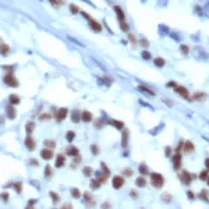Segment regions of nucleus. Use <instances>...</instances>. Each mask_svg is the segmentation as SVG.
Segmentation results:
<instances>
[{"mask_svg":"<svg viewBox=\"0 0 209 209\" xmlns=\"http://www.w3.org/2000/svg\"><path fill=\"white\" fill-rule=\"evenodd\" d=\"M151 184L155 188H162L163 184H165V178L160 173H152L151 174Z\"/></svg>","mask_w":209,"mask_h":209,"instance_id":"obj_1","label":"nucleus"},{"mask_svg":"<svg viewBox=\"0 0 209 209\" xmlns=\"http://www.w3.org/2000/svg\"><path fill=\"white\" fill-rule=\"evenodd\" d=\"M3 81H4V84L6 85H8V87H13V88H17L20 85L18 80L14 77L13 73H7L6 75H4V78H3Z\"/></svg>","mask_w":209,"mask_h":209,"instance_id":"obj_2","label":"nucleus"},{"mask_svg":"<svg viewBox=\"0 0 209 209\" xmlns=\"http://www.w3.org/2000/svg\"><path fill=\"white\" fill-rule=\"evenodd\" d=\"M178 178L181 180V183L184 184V185H190L191 181H192V177L190 176V173L187 170H181L180 173H178Z\"/></svg>","mask_w":209,"mask_h":209,"instance_id":"obj_3","label":"nucleus"},{"mask_svg":"<svg viewBox=\"0 0 209 209\" xmlns=\"http://www.w3.org/2000/svg\"><path fill=\"white\" fill-rule=\"evenodd\" d=\"M67 114H69V109H67V108H62V109H59V110L56 112L55 119L57 120V123H62L64 119H67Z\"/></svg>","mask_w":209,"mask_h":209,"instance_id":"obj_4","label":"nucleus"},{"mask_svg":"<svg viewBox=\"0 0 209 209\" xmlns=\"http://www.w3.org/2000/svg\"><path fill=\"white\" fill-rule=\"evenodd\" d=\"M174 91L177 92L180 96H183L184 99H187V101H190V94H188V91H187V88L185 87H181V85H176L174 87Z\"/></svg>","mask_w":209,"mask_h":209,"instance_id":"obj_5","label":"nucleus"},{"mask_svg":"<svg viewBox=\"0 0 209 209\" xmlns=\"http://www.w3.org/2000/svg\"><path fill=\"white\" fill-rule=\"evenodd\" d=\"M41 158L45 159V160H50V159H53L55 158L53 149H50V148H43V149L41 151Z\"/></svg>","mask_w":209,"mask_h":209,"instance_id":"obj_6","label":"nucleus"},{"mask_svg":"<svg viewBox=\"0 0 209 209\" xmlns=\"http://www.w3.org/2000/svg\"><path fill=\"white\" fill-rule=\"evenodd\" d=\"M124 177H121V176H114L113 180H112V184H113V188L114 190H120L121 187L124 185Z\"/></svg>","mask_w":209,"mask_h":209,"instance_id":"obj_7","label":"nucleus"},{"mask_svg":"<svg viewBox=\"0 0 209 209\" xmlns=\"http://www.w3.org/2000/svg\"><path fill=\"white\" fill-rule=\"evenodd\" d=\"M24 144H25V146L29 149V151H34L35 149V146H36V142H35V138L34 137H31V135H27L25 141H24Z\"/></svg>","mask_w":209,"mask_h":209,"instance_id":"obj_8","label":"nucleus"},{"mask_svg":"<svg viewBox=\"0 0 209 209\" xmlns=\"http://www.w3.org/2000/svg\"><path fill=\"white\" fill-rule=\"evenodd\" d=\"M6 113H7V117H8V119H11V120H14V119H15V116H17L15 108H14L11 103H10L8 106H6Z\"/></svg>","mask_w":209,"mask_h":209,"instance_id":"obj_9","label":"nucleus"},{"mask_svg":"<svg viewBox=\"0 0 209 209\" xmlns=\"http://www.w3.org/2000/svg\"><path fill=\"white\" fill-rule=\"evenodd\" d=\"M84 202H85V205L87 206H94L95 205V201H94V195L91 194V192H85L84 194Z\"/></svg>","mask_w":209,"mask_h":209,"instance_id":"obj_10","label":"nucleus"},{"mask_svg":"<svg viewBox=\"0 0 209 209\" xmlns=\"http://www.w3.org/2000/svg\"><path fill=\"white\" fill-rule=\"evenodd\" d=\"M88 22H89V25H91V29H92V31H95V32H101V31H102L101 22L95 21L94 18H91V20L88 21Z\"/></svg>","mask_w":209,"mask_h":209,"instance_id":"obj_11","label":"nucleus"},{"mask_svg":"<svg viewBox=\"0 0 209 209\" xmlns=\"http://www.w3.org/2000/svg\"><path fill=\"white\" fill-rule=\"evenodd\" d=\"M183 148H184V152H187V153H194V151H195V145L191 141H185Z\"/></svg>","mask_w":209,"mask_h":209,"instance_id":"obj_12","label":"nucleus"},{"mask_svg":"<svg viewBox=\"0 0 209 209\" xmlns=\"http://www.w3.org/2000/svg\"><path fill=\"white\" fill-rule=\"evenodd\" d=\"M66 155H67V156H73V158H74V156H77V155H80V149H78V148H77V146H69V148H67V149H66Z\"/></svg>","mask_w":209,"mask_h":209,"instance_id":"obj_13","label":"nucleus"},{"mask_svg":"<svg viewBox=\"0 0 209 209\" xmlns=\"http://www.w3.org/2000/svg\"><path fill=\"white\" fill-rule=\"evenodd\" d=\"M171 160H173V167H174L176 170H178L180 166H181V155H180V153H176V155L171 158Z\"/></svg>","mask_w":209,"mask_h":209,"instance_id":"obj_14","label":"nucleus"},{"mask_svg":"<svg viewBox=\"0 0 209 209\" xmlns=\"http://www.w3.org/2000/svg\"><path fill=\"white\" fill-rule=\"evenodd\" d=\"M114 13H116V15H117V18H119V21H126V14H124V11L121 10L120 6H114Z\"/></svg>","mask_w":209,"mask_h":209,"instance_id":"obj_15","label":"nucleus"},{"mask_svg":"<svg viewBox=\"0 0 209 209\" xmlns=\"http://www.w3.org/2000/svg\"><path fill=\"white\" fill-rule=\"evenodd\" d=\"M81 120L85 121V123H89V121L94 120V116H92V113H91V112L85 110V112H82V113H81Z\"/></svg>","mask_w":209,"mask_h":209,"instance_id":"obj_16","label":"nucleus"},{"mask_svg":"<svg viewBox=\"0 0 209 209\" xmlns=\"http://www.w3.org/2000/svg\"><path fill=\"white\" fill-rule=\"evenodd\" d=\"M10 50H11V49H10V46L7 43H3V42L0 43V55H1V56H7V55L10 53Z\"/></svg>","mask_w":209,"mask_h":209,"instance_id":"obj_17","label":"nucleus"},{"mask_svg":"<svg viewBox=\"0 0 209 209\" xmlns=\"http://www.w3.org/2000/svg\"><path fill=\"white\" fill-rule=\"evenodd\" d=\"M121 131H123V137H121V145L126 148L127 144H128V130H127V128H123Z\"/></svg>","mask_w":209,"mask_h":209,"instance_id":"obj_18","label":"nucleus"},{"mask_svg":"<svg viewBox=\"0 0 209 209\" xmlns=\"http://www.w3.org/2000/svg\"><path fill=\"white\" fill-rule=\"evenodd\" d=\"M191 99H195V101L203 102L205 99H206V94H205V92H195V94H194V96H192Z\"/></svg>","mask_w":209,"mask_h":209,"instance_id":"obj_19","label":"nucleus"},{"mask_svg":"<svg viewBox=\"0 0 209 209\" xmlns=\"http://www.w3.org/2000/svg\"><path fill=\"white\" fill-rule=\"evenodd\" d=\"M34 130H35V123L34 121H28L25 124V131L28 135H31L32 133H34Z\"/></svg>","mask_w":209,"mask_h":209,"instance_id":"obj_20","label":"nucleus"},{"mask_svg":"<svg viewBox=\"0 0 209 209\" xmlns=\"http://www.w3.org/2000/svg\"><path fill=\"white\" fill-rule=\"evenodd\" d=\"M64 163H66L64 155H57V158H56V167H63Z\"/></svg>","mask_w":209,"mask_h":209,"instance_id":"obj_21","label":"nucleus"},{"mask_svg":"<svg viewBox=\"0 0 209 209\" xmlns=\"http://www.w3.org/2000/svg\"><path fill=\"white\" fill-rule=\"evenodd\" d=\"M71 120H73V123H78V121H81V113H80L78 110H74V112L71 113Z\"/></svg>","mask_w":209,"mask_h":209,"instance_id":"obj_22","label":"nucleus"},{"mask_svg":"<svg viewBox=\"0 0 209 209\" xmlns=\"http://www.w3.org/2000/svg\"><path fill=\"white\" fill-rule=\"evenodd\" d=\"M153 63H155V66H156V67H165L166 60L163 59V57H156V59L153 60Z\"/></svg>","mask_w":209,"mask_h":209,"instance_id":"obj_23","label":"nucleus"},{"mask_svg":"<svg viewBox=\"0 0 209 209\" xmlns=\"http://www.w3.org/2000/svg\"><path fill=\"white\" fill-rule=\"evenodd\" d=\"M139 174L141 176H148L149 174V169H148V166L146 165H139Z\"/></svg>","mask_w":209,"mask_h":209,"instance_id":"obj_24","label":"nucleus"},{"mask_svg":"<svg viewBox=\"0 0 209 209\" xmlns=\"http://www.w3.org/2000/svg\"><path fill=\"white\" fill-rule=\"evenodd\" d=\"M71 196L74 198V199H78V198H81L82 196V194H81V191L78 190V188H71Z\"/></svg>","mask_w":209,"mask_h":209,"instance_id":"obj_25","label":"nucleus"},{"mask_svg":"<svg viewBox=\"0 0 209 209\" xmlns=\"http://www.w3.org/2000/svg\"><path fill=\"white\" fill-rule=\"evenodd\" d=\"M135 184L138 185V187H145L146 185V180L144 176H141V177H138L137 180H135Z\"/></svg>","mask_w":209,"mask_h":209,"instance_id":"obj_26","label":"nucleus"},{"mask_svg":"<svg viewBox=\"0 0 209 209\" xmlns=\"http://www.w3.org/2000/svg\"><path fill=\"white\" fill-rule=\"evenodd\" d=\"M92 173H94V170H92V167H89V166H87V167H84L82 169V174L85 176V177L92 176Z\"/></svg>","mask_w":209,"mask_h":209,"instance_id":"obj_27","label":"nucleus"},{"mask_svg":"<svg viewBox=\"0 0 209 209\" xmlns=\"http://www.w3.org/2000/svg\"><path fill=\"white\" fill-rule=\"evenodd\" d=\"M109 123H110V124H113V126L116 127L117 130H123V128H124V124H123V123H120V121H116V120H109Z\"/></svg>","mask_w":209,"mask_h":209,"instance_id":"obj_28","label":"nucleus"},{"mask_svg":"<svg viewBox=\"0 0 209 209\" xmlns=\"http://www.w3.org/2000/svg\"><path fill=\"white\" fill-rule=\"evenodd\" d=\"M49 195H50L52 201H53L55 203H57L59 201H60V196H59V194H57V192H53V191H50V192H49Z\"/></svg>","mask_w":209,"mask_h":209,"instance_id":"obj_29","label":"nucleus"},{"mask_svg":"<svg viewBox=\"0 0 209 209\" xmlns=\"http://www.w3.org/2000/svg\"><path fill=\"white\" fill-rule=\"evenodd\" d=\"M45 146H48V148L53 149V148H56V142H55L53 139H46V141H45Z\"/></svg>","mask_w":209,"mask_h":209,"instance_id":"obj_30","label":"nucleus"},{"mask_svg":"<svg viewBox=\"0 0 209 209\" xmlns=\"http://www.w3.org/2000/svg\"><path fill=\"white\" fill-rule=\"evenodd\" d=\"M8 101H10V103H11V105H18V103H20V98H18V95H11Z\"/></svg>","mask_w":209,"mask_h":209,"instance_id":"obj_31","label":"nucleus"},{"mask_svg":"<svg viewBox=\"0 0 209 209\" xmlns=\"http://www.w3.org/2000/svg\"><path fill=\"white\" fill-rule=\"evenodd\" d=\"M138 88H139V91H142V92H145V94H149L151 96L155 95V94H153V91H151L149 88H146V87H144V85H139Z\"/></svg>","mask_w":209,"mask_h":209,"instance_id":"obj_32","label":"nucleus"},{"mask_svg":"<svg viewBox=\"0 0 209 209\" xmlns=\"http://www.w3.org/2000/svg\"><path fill=\"white\" fill-rule=\"evenodd\" d=\"M13 187H14V190L17 191V192H18V194H21V192H22V183H14L13 184Z\"/></svg>","mask_w":209,"mask_h":209,"instance_id":"obj_33","label":"nucleus"},{"mask_svg":"<svg viewBox=\"0 0 209 209\" xmlns=\"http://www.w3.org/2000/svg\"><path fill=\"white\" fill-rule=\"evenodd\" d=\"M120 28H121V31H124V32L130 31V27H128V24H127L126 21H120Z\"/></svg>","mask_w":209,"mask_h":209,"instance_id":"obj_34","label":"nucleus"},{"mask_svg":"<svg viewBox=\"0 0 209 209\" xmlns=\"http://www.w3.org/2000/svg\"><path fill=\"white\" fill-rule=\"evenodd\" d=\"M52 174H53V171H52V167H50V166H46V167H45V176H46L48 178H50Z\"/></svg>","mask_w":209,"mask_h":209,"instance_id":"obj_35","label":"nucleus"},{"mask_svg":"<svg viewBox=\"0 0 209 209\" xmlns=\"http://www.w3.org/2000/svg\"><path fill=\"white\" fill-rule=\"evenodd\" d=\"M69 8H70V11H71V14H78V11H80L78 6H75V4H70Z\"/></svg>","mask_w":209,"mask_h":209,"instance_id":"obj_36","label":"nucleus"},{"mask_svg":"<svg viewBox=\"0 0 209 209\" xmlns=\"http://www.w3.org/2000/svg\"><path fill=\"white\" fill-rule=\"evenodd\" d=\"M162 201H163V202H171V195L170 194H167V192H165V194H163V195H162Z\"/></svg>","mask_w":209,"mask_h":209,"instance_id":"obj_37","label":"nucleus"},{"mask_svg":"<svg viewBox=\"0 0 209 209\" xmlns=\"http://www.w3.org/2000/svg\"><path fill=\"white\" fill-rule=\"evenodd\" d=\"M199 198H202L203 201H209V198H208V191L206 190H202L201 192H199Z\"/></svg>","mask_w":209,"mask_h":209,"instance_id":"obj_38","label":"nucleus"},{"mask_svg":"<svg viewBox=\"0 0 209 209\" xmlns=\"http://www.w3.org/2000/svg\"><path fill=\"white\" fill-rule=\"evenodd\" d=\"M49 1L52 3V6H55V7H60L64 3L63 0H49Z\"/></svg>","mask_w":209,"mask_h":209,"instance_id":"obj_39","label":"nucleus"},{"mask_svg":"<svg viewBox=\"0 0 209 209\" xmlns=\"http://www.w3.org/2000/svg\"><path fill=\"white\" fill-rule=\"evenodd\" d=\"M101 181H99V180H98V178H94V180H92V188H99V187H101Z\"/></svg>","mask_w":209,"mask_h":209,"instance_id":"obj_40","label":"nucleus"},{"mask_svg":"<svg viewBox=\"0 0 209 209\" xmlns=\"http://www.w3.org/2000/svg\"><path fill=\"white\" fill-rule=\"evenodd\" d=\"M208 174H209L208 170H202L199 173V178H201V180H206V178H208Z\"/></svg>","mask_w":209,"mask_h":209,"instance_id":"obj_41","label":"nucleus"},{"mask_svg":"<svg viewBox=\"0 0 209 209\" xmlns=\"http://www.w3.org/2000/svg\"><path fill=\"white\" fill-rule=\"evenodd\" d=\"M123 174H124L126 177H131L134 174V171L131 170V169H124V170H123Z\"/></svg>","mask_w":209,"mask_h":209,"instance_id":"obj_42","label":"nucleus"},{"mask_svg":"<svg viewBox=\"0 0 209 209\" xmlns=\"http://www.w3.org/2000/svg\"><path fill=\"white\" fill-rule=\"evenodd\" d=\"M74 137H75V134L73 133V131H69V133H67V135H66V138H67V141H69V142H71V141L74 139Z\"/></svg>","mask_w":209,"mask_h":209,"instance_id":"obj_43","label":"nucleus"},{"mask_svg":"<svg viewBox=\"0 0 209 209\" xmlns=\"http://www.w3.org/2000/svg\"><path fill=\"white\" fill-rule=\"evenodd\" d=\"M181 52H183V55H188L190 53V48L187 45H181Z\"/></svg>","mask_w":209,"mask_h":209,"instance_id":"obj_44","label":"nucleus"},{"mask_svg":"<svg viewBox=\"0 0 209 209\" xmlns=\"http://www.w3.org/2000/svg\"><path fill=\"white\" fill-rule=\"evenodd\" d=\"M173 151H171V148L170 146H166V149H165V155L166 156H169V158H170V156H173Z\"/></svg>","mask_w":209,"mask_h":209,"instance_id":"obj_45","label":"nucleus"},{"mask_svg":"<svg viewBox=\"0 0 209 209\" xmlns=\"http://www.w3.org/2000/svg\"><path fill=\"white\" fill-rule=\"evenodd\" d=\"M39 119H41V120H49V119H50V114L49 113H42L41 116H39Z\"/></svg>","mask_w":209,"mask_h":209,"instance_id":"obj_46","label":"nucleus"},{"mask_svg":"<svg viewBox=\"0 0 209 209\" xmlns=\"http://www.w3.org/2000/svg\"><path fill=\"white\" fill-rule=\"evenodd\" d=\"M183 145H184V141H180V144H178L177 148H176V153H180V152H181V149H183Z\"/></svg>","mask_w":209,"mask_h":209,"instance_id":"obj_47","label":"nucleus"},{"mask_svg":"<svg viewBox=\"0 0 209 209\" xmlns=\"http://www.w3.org/2000/svg\"><path fill=\"white\" fill-rule=\"evenodd\" d=\"M91 149H92V153H94V155H98V153H99V148H98V145H92L91 146Z\"/></svg>","mask_w":209,"mask_h":209,"instance_id":"obj_48","label":"nucleus"},{"mask_svg":"<svg viewBox=\"0 0 209 209\" xmlns=\"http://www.w3.org/2000/svg\"><path fill=\"white\" fill-rule=\"evenodd\" d=\"M128 39H130V42H131V43H135V42H137V38L134 36L133 34H130V35H128Z\"/></svg>","mask_w":209,"mask_h":209,"instance_id":"obj_49","label":"nucleus"},{"mask_svg":"<svg viewBox=\"0 0 209 209\" xmlns=\"http://www.w3.org/2000/svg\"><path fill=\"white\" fill-rule=\"evenodd\" d=\"M0 196H1V199H3L4 202H7V201H8V194H7V192H3Z\"/></svg>","mask_w":209,"mask_h":209,"instance_id":"obj_50","label":"nucleus"},{"mask_svg":"<svg viewBox=\"0 0 209 209\" xmlns=\"http://www.w3.org/2000/svg\"><path fill=\"white\" fill-rule=\"evenodd\" d=\"M130 195H131V198H134V199H137V198H138V192L133 190L131 192H130Z\"/></svg>","mask_w":209,"mask_h":209,"instance_id":"obj_51","label":"nucleus"},{"mask_svg":"<svg viewBox=\"0 0 209 209\" xmlns=\"http://www.w3.org/2000/svg\"><path fill=\"white\" fill-rule=\"evenodd\" d=\"M139 43L142 45L144 48H146V46H149V42H148L146 39H141V42H139Z\"/></svg>","mask_w":209,"mask_h":209,"instance_id":"obj_52","label":"nucleus"},{"mask_svg":"<svg viewBox=\"0 0 209 209\" xmlns=\"http://www.w3.org/2000/svg\"><path fill=\"white\" fill-rule=\"evenodd\" d=\"M142 57H144V59H146V60H148V59H151V55H149V52H142Z\"/></svg>","mask_w":209,"mask_h":209,"instance_id":"obj_53","label":"nucleus"},{"mask_svg":"<svg viewBox=\"0 0 209 209\" xmlns=\"http://www.w3.org/2000/svg\"><path fill=\"white\" fill-rule=\"evenodd\" d=\"M36 203V199H29V202H28V205H27V208H31L32 205H35Z\"/></svg>","mask_w":209,"mask_h":209,"instance_id":"obj_54","label":"nucleus"},{"mask_svg":"<svg viewBox=\"0 0 209 209\" xmlns=\"http://www.w3.org/2000/svg\"><path fill=\"white\" fill-rule=\"evenodd\" d=\"M29 163H31L32 166H38L39 165V162L36 160V159H31V160H29Z\"/></svg>","mask_w":209,"mask_h":209,"instance_id":"obj_55","label":"nucleus"},{"mask_svg":"<svg viewBox=\"0 0 209 209\" xmlns=\"http://www.w3.org/2000/svg\"><path fill=\"white\" fill-rule=\"evenodd\" d=\"M176 85H177V84L174 82V81H170V82L167 84V87H169V88H174V87H176Z\"/></svg>","mask_w":209,"mask_h":209,"instance_id":"obj_56","label":"nucleus"},{"mask_svg":"<svg viewBox=\"0 0 209 209\" xmlns=\"http://www.w3.org/2000/svg\"><path fill=\"white\" fill-rule=\"evenodd\" d=\"M187 195H188V198H190V199H194V198H195V196H194V192H192V191H188V192H187Z\"/></svg>","mask_w":209,"mask_h":209,"instance_id":"obj_57","label":"nucleus"},{"mask_svg":"<svg viewBox=\"0 0 209 209\" xmlns=\"http://www.w3.org/2000/svg\"><path fill=\"white\" fill-rule=\"evenodd\" d=\"M81 14H82V15H84V17H85V18H87V20H88V21H89V20H91V18H92L91 15H88V14H87V13H84V11H82V13H81Z\"/></svg>","mask_w":209,"mask_h":209,"instance_id":"obj_58","label":"nucleus"},{"mask_svg":"<svg viewBox=\"0 0 209 209\" xmlns=\"http://www.w3.org/2000/svg\"><path fill=\"white\" fill-rule=\"evenodd\" d=\"M205 166H206V170L209 171V158L205 159Z\"/></svg>","mask_w":209,"mask_h":209,"instance_id":"obj_59","label":"nucleus"},{"mask_svg":"<svg viewBox=\"0 0 209 209\" xmlns=\"http://www.w3.org/2000/svg\"><path fill=\"white\" fill-rule=\"evenodd\" d=\"M103 126V121H96V127H102Z\"/></svg>","mask_w":209,"mask_h":209,"instance_id":"obj_60","label":"nucleus"},{"mask_svg":"<svg viewBox=\"0 0 209 209\" xmlns=\"http://www.w3.org/2000/svg\"><path fill=\"white\" fill-rule=\"evenodd\" d=\"M63 208H71V203H64Z\"/></svg>","mask_w":209,"mask_h":209,"instance_id":"obj_61","label":"nucleus"},{"mask_svg":"<svg viewBox=\"0 0 209 209\" xmlns=\"http://www.w3.org/2000/svg\"><path fill=\"white\" fill-rule=\"evenodd\" d=\"M206 181H208V184H209V174H208V178H206Z\"/></svg>","mask_w":209,"mask_h":209,"instance_id":"obj_62","label":"nucleus"},{"mask_svg":"<svg viewBox=\"0 0 209 209\" xmlns=\"http://www.w3.org/2000/svg\"><path fill=\"white\" fill-rule=\"evenodd\" d=\"M0 41H1V39H0ZM0 43H1V42H0Z\"/></svg>","mask_w":209,"mask_h":209,"instance_id":"obj_63","label":"nucleus"}]
</instances>
